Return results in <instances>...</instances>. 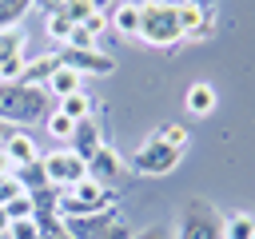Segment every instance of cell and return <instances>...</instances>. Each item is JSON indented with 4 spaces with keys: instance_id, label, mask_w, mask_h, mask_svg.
<instances>
[{
    "instance_id": "6da1fadb",
    "label": "cell",
    "mask_w": 255,
    "mask_h": 239,
    "mask_svg": "<svg viewBox=\"0 0 255 239\" xmlns=\"http://www.w3.org/2000/svg\"><path fill=\"white\" fill-rule=\"evenodd\" d=\"M52 112V100L44 88H32L24 80H4L0 84V120L12 127H32L44 123Z\"/></svg>"
},
{
    "instance_id": "7a4b0ae2",
    "label": "cell",
    "mask_w": 255,
    "mask_h": 239,
    "mask_svg": "<svg viewBox=\"0 0 255 239\" xmlns=\"http://www.w3.org/2000/svg\"><path fill=\"white\" fill-rule=\"evenodd\" d=\"M56 191H60V187H56ZM112 203H116L112 191H108L100 179L84 175L80 183H72L68 191H60L56 211H60L64 219H84V215H96V211H104V207H112Z\"/></svg>"
},
{
    "instance_id": "3957f363",
    "label": "cell",
    "mask_w": 255,
    "mask_h": 239,
    "mask_svg": "<svg viewBox=\"0 0 255 239\" xmlns=\"http://www.w3.org/2000/svg\"><path fill=\"white\" fill-rule=\"evenodd\" d=\"M175 239H223V211L211 199H187L179 211Z\"/></svg>"
},
{
    "instance_id": "277c9868",
    "label": "cell",
    "mask_w": 255,
    "mask_h": 239,
    "mask_svg": "<svg viewBox=\"0 0 255 239\" xmlns=\"http://www.w3.org/2000/svg\"><path fill=\"white\" fill-rule=\"evenodd\" d=\"M139 40H143V44H151V48H171V44H179V40H183V32H179V16H175V8H163V4L143 0Z\"/></svg>"
},
{
    "instance_id": "5b68a950",
    "label": "cell",
    "mask_w": 255,
    "mask_h": 239,
    "mask_svg": "<svg viewBox=\"0 0 255 239\" xmlns=\"http://www.w3.org/2000/svg\"><path fill=\"white\" fill-rule=\"evenodd\" d=\"M179 159H183V151L171 147V143H163V139L151 131V135L131 151V171H139V175H167V171L179 167Z\"/></svg>"
},
{
    "instance_id": "8992f818",
    "label": "cell",
    "mask_w": 255,
    "mask_h": 239,
    "mask_svg": "<svg viewBox=\"0 0 255 239\" xmlns=\"http://www.w3.org/2000/svg\"><path fill=\"white\" fill-rule=\"evenodd\" d=\"M40 159H44L48 183L60 187V191H68L72 183H80V179L88 175V159H80L72 147H56V151H48V155H40Z\"/></svg>"
},
{
    "instance_id": "52a82bcc",
    "label": "cell",
    "mask_w": 255,
    "mask_h": 239,
    "mask_svg": "<svg viewBox=\"0 0 255 239\" xmlns=\"http://www.w3.org/2000/svg\"><path fill=\"white\" fill-rule=\"evenodd\" d=\"M56 56H60L64 68H72L80 76H112L116 72V60L100 48H60Z\"/></svg>"
},
{
    "instance_id": "ba28073f",
    "label": "cell",
    "mask_w": 255,
    "mask_h": 239,
    "mask_svg": "<svg viewBox=\"0 0 255 239\" xmlns=\"http://www.w3.org/2000/svg\"><path fill=\"white\" fill-rule=\"evenodd\" d=\"M175 16H179V32H183V40H191V44H199V40H207V36L215 32V12H211L207 4L187 0L183 8H175Z\"/></svg>"
},
{
    "instance_id": "9c48e42d",
    "label": "cell",
    "mask_w": 255,
    "mask_h": 239,
    "mask_svg": "<svg viewBox=\"0 0 255 239\" xmlns=\"http://www.w3.org/2000/svg\"><path fill=\"white\" fill-rule=\"evenodd\" d=\"M28 56H24V36L12 28V32H0V84L4 80H20Z\"/></svg>"
},
{
    "instance_id": "30bf717a",
    "label": "cell",
    "mask_w": 255,
    "mask_h": 239,
    "mask_svg": "<svg viewBox=\"0 0 255 239\" xmlns=\"http://www.w3.org/2000/svg\"><path fill=\"white\" fill-rule=\"evenodd\" d=\"M124 171H128V163H124V155H120L112 143H100V151L88 159V175H92V179H100L104 187H108L112 179H120Z\"/></svg>"
},
{
    "instance_id": "8fae6325",
    "label": "cell",
    "mask_w": 255,
    "mask_h": 239,
    "mask_svg": "<svg viewBox=\"0 0 255 239\" xmlns=\"http://www.w3.org/2000/svg\"><path fill=\"white\" fill-rule=\"evenodd\" d=\"M139 20H143V0H116L108 24L120 36H139Z\"/></svg>"
},
{
    "instance_id": "7c38bea8",
    "label": "cell",
    "mask_w": 255,
    "mask_h": 239,
    "mask_svg": "<svg viewBox=\"0 0 255 239\" xmlns=\"http://www.w3.org/2000/svg\"><path fill=\"white\" fill-rule=\"evenodd\" d=\"M4 159H8V167H24V163L40 159V147H36V139H32L28 131L16 127V135L4 143Z\"/></svg>"
},
{
    "instance_id": "4fadbf2b",
    "label": "cell",
    "mask_w": 255,
    "mask_h": 239,
    "mask_svg": "<svg viewBox=\"0 0 255 239\" xmlns=\"http://www.w3.org/2000/svg\"><path fill=\"white\" fill-rule=\"evenodd\" d=\"M60 68V56L56 52H44V56H32L28 64H24V72H20V80L24 84H32V88H44L48 80H52V72Z\"/></svg>"
},
{
    "instance_id": "5bb4252c",
    "label": "cell",
    "mask_w": 255,
    "mask_h": 239,
    "mask_svg": "<svg viewBox=\"0 0 255 239\" xmlns=\"http://www.w3.org/2000/svg\"><path fill=\"white\" fill-rule=\"evenodd\" d=\"M100 127H96V116L92 120H80L76 123V131H72V151L80 155V159H92L96 151H100Z\"/></svg>"
},
{
    "instance_id": "9a60e30c",
    "label": "cell",
    "mask_w": 255,
    "mask_h": 239,
    "mask_svg": "<svg viewBox=\"0 0 255 239\" xmlns=\"http://www.w3.org/2000/svg\"><path fill=\"white\" fill-rule=\"evenodd\" d=\"M56 112H64L72 123H80V120H92V116H96V100H92L88 92H72V96H64V100H56Z\"/></svg>"
},
{
    "instance_id": "2e32d148",
    "label": "cell",
    "mask_w": 255,
    "mask_h": 239,
    "mask_svg": "<svg viewBox=\"0 0 255 239\" xmlns=\"http://www.w3.org/2000/svg\"><path fill=\"white\" fill-rule=\"evenodd\" d=\"M183 100H187V112H191V116H211V112H215V104H219V100H215V88H211V84H203V80H195V84L187 88V96H183Z\"/></svg>"
},
{
    "instance_id": "e0dca14e",
    "label": "cell",
    "mask_w": 255,
    "mask_h": 239,
    "mask_svg": "<svg viewBox=\"0 0 255 239\" xmlns=\"http://www.w3.org/2000/svg\"><path fill=\"white\" fill-rule=\"evenodd\" d=\"M12 175L20 179V187H24L28 195L52 187V183H48V171H44V159H32V163H24V167H12Z\"/></svg>"
},
{
    "instance_id": "ac0fdd59",
    "label": "cell",
    "mask_w": 255,
    "mask_h": 239,
    "mask_svg": "<svg viewBox=\"0 0 255 239\" xmlns=\"http://www.w3.org/2000/svg\"><path fill=\"white\" fill-rule=\"evenodd\" d=\"M48 92H52L56 100H64V96H72V92H84V76L60 64V68L52 72V80H48Z\"/></svg>"
},
{
    "instance_id": "d6986e66",
    "label": "cell",
    "mask_w": 255,
    "mask_h": 239,
    "mask_svg": "<svg viewBox=\"0 0 255 239\" xmlns=\"http://www.w3.org/2000/svg\"><path fill=\"white\" fill-rule=\"evenodd\" d=\"M32 219H36V227H40V239H76V235L68 231V219H64L60 211H36Z\"/></svg>"
},
{
    "instance_id": "ffe728a7",
    "label": "cell",
    "mask_w": 255,
    "mask_h": 239,
    "mask_svg": "<svg viewBox=\"0 0 255 239\" xmlns=\"http://www.w3.org/2000/svg\"><path fill=\"white\" fill-rule=\"evenodd\" d=\"M223 239H255V215L247 211L223 215Z\"/></svg>"
},
{
    "instance_id": "44dd1931",
    "label": "cell",
    "mask_w": 255,
    "mask_h": 239,
    "mask_svg": "<svg viewBox=\"0 0 255 239\" xmlns=\"http://www.w3.org/2000/svg\"><path fill=\"white\" fill-rule=\"evenodd\" d=\"M32 12V0H0V32H12Z\"/></svg>"
},
{
    "instance_id": "7402d4cb",
    "label": "cell",
    "mask_w": 255,
    "mask_h": 239,
    "mask_svg": "<svg viewBox=\"0 0 255 239\" xmlns=\"http://www.w3.org/2000/svg\"><path fill=\"white\" fill-rule=\"evenodd\" d=\"M4 215H8V223H16V219H32V215H36L32 195H28V191H20L16 199H8V203H4Z\"/></svg>"
},
{
    "instance_id": "603a6c76",
    "label": "cell",
    "mask_w": 255,
    "mask_h": 239,
    "mask_svg": "<svg viewBox=\"0 0 255 239\" xmlns=\"http://www.w3.org/2000/svg\"><path fill=\"white\" fill-rule=\"evenodd\" d=\"M72 28H76V24H72V20L64 16V12H56V16H44V32H48V36H52L56 44H68Z\"/></svg>"
},
{
    "instance_id": "cb8c5ba5",
    "label": "cell",
    "mask_w": 255,
    "mask_h": 239,
    "mask_svg": "<svg viewBox=\"0 0 255 239\" xmlns=\"http://www.w3.org/2000/svg\"><path fill=\"white\" fill-rule=\"evenodd\" d=\"M44 123H48V135H56L60 143H64V139H72V131H76V123H72L64 112H56V108L48 112V120H44Z\"/></svg>"
},
{
    "instance_id": "d4e9b609",
    "label": "cell",
    "mask_w": 255,
    "mask_h": 239,
    "mask_svg": "<svg viewBox=\"0 0 255 239\" xmlns=\"http://www.w3.org/2000/svg\"><path fill=\"white\" fill-rule=\"evenodd\" d=\"M155 135H159L163 143L179 147V151H187V139H191V131H187L183 123H167V127H155Z\"/></svg>"
},
{
    "instance_id": "484cf974",
    "label": "cell",
    "mask_w": 255,
    "mask_h": 239,
    "mask_svg": "<svg viewBox=\"0 0 255 239\" xmlns=\"http://www.w3.org/2000/svg\"><path fill=\"white\" fill-rule=\"evenodd\" d=\"M64 16H68L72 24H88V20L96 16V0H72V4L64 8Z\"/></svg>"
},
{
    "instance_id": "4316f807",
    "label": "cell",
    "mask_w": 255,
    "mask_h": 239,
    "mask_svg": "<svg viewBox=\"0 0 255 239\" xmlns=\"http://www.w3.org/2000/svg\"><path fill=\"white\" fill-rule=\"evenodd\" d=\"M4 239H40V227H36V219H16V223H8Z\"/></svg>"
},
{
    "instance_id": "83f0119b",
    "label": "cell",
    "mask_w": 255,
    "mask_h": 239,
    "mask_svg": "<svg viewBox=\"0 0 255 239\" xmlns=\"http://www.w3.org/2000/svg\"><path fill=\"white\" fill-rule=\"evenodd\" d=\"M64 48H96V36H92V32H88V28H80V24H76V28H72V36H68V44H64Z\"/></svg>"
},
{
    "instance_id": "f1b7e54d",
    "label": "cell",
    "mask_w": 255,
    "mask_h": 239,
    "mask_svg": "<svg viewBox=\"0 0 255 239\" xmlns=\"http://www.w3.org/2000/svg\"><path fill=\"white\" fill-rule=\"evenodd\" d=\"M131 239H175V231H167L159 223H147L143 231H131Z\"/></svg>"
},
{
    "instance_id": "f546056e",
    "label": "cell",
    "mask_w": 255,
    "mask_h": 239,
    "mask_svg": "<svg viewBox=\"0 0 255 239\" xmlns=\"http://www.w3.org/2000/svg\"><path fill=\"white\" fill-rule=\"evenodd\" d=\"M96 239H131V227H128L124 219H116V223H112V227H104Z\"/></svg>"
},
{
    "instance_id": "4dcf8cb0",
    "label": "cell",
    "mask_w": 255,
    "mask_h": 239,
    "mask_svg": "<svg viewBox=\"0 0 255 239\" xmlns=\"http://www.w3.org/2000/svg\"><path fill=\"white\" fill-rule=\"evenodd\" d=\"M72 0H32V12H44V16H56V12H64Z\"/></svg>"
},
{
    "instance_id": "1f68e13d",
    "label": "cell",
    "mask_w": 255,
    "mask_h": 239,
    "mask_svg": "<svg viewBox=\"0 0 255 239\" xmlns=\"http://www.w3.org/2000/svg\"><path fill=\"white\" fill-rule=\"evenodd\" d=\"M80 28H88V32H92V36H96V40H100V32H104V28H108V16H104V12H100V8H96V16H92V20H88V24H80Z\"/></svg>"
},
{
    "instance_id": "d6a6232c",
    "label": "cell",
    "mask_w": 255,
    "mask_h": 239,
    "mask_svg": "<svg viewBox=\"0 0 255 239\" xmlns=\"http://www.w3.org/2000/svg\"><path fill=\"white\" fill-rule=\"evenodd\" d=\"M12 135H16V127H12V123H4V120H0V151H4V143H8V139H12Z\"/></svg>"
},
{
    "instance_id": "836d02e7",
    "label": "cell",
    "mask_w": 255,
    "mask_h": 239,
    "mask_svg": "<svg viewBox=\"0 0 255 239\" xmlns=\"http://www.w3.org/2000/svg\"><path fill=\"white\" fill-rule=\"evenodd\" d=\"M151 4H163V8H183L187 0H151Z\"/></svg>"
},
{
    "instance_id": "e575fe53",
    "label": "cell",
    "mask_w": 255,
    "mask_h": 239,
    "mask_svg": "<svg viewBox=\"0 0 255 239\" xmlns=\"http://www.w3.org/2000/svg\"><path fill=\"white\" fill-rule=\"evenodd\" d=\"M8 231V215H4V207H0V235Z\"/></svg>"
}]
</instances>
